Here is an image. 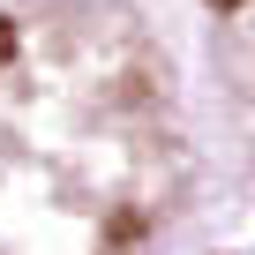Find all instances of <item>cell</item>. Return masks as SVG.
<instances>
[{"mask_svg":"<svg viewBox=\"0 0 255 255\" xmlns=\"http://www.w3.org/2000/svg\"><path fill=\"white\" fill-rule=\"evenodd\" d=\"M203 15H210V68L233 113V135L255 173V0H203Z\"/></svg>","mask_w":255,"mask_h":255,"instance_id":"7a4b0ae2","label":"cell"},{"mask_svg":"<svg viewBox=\"0 0 255 255\" xmlns=\"http://www.w3.org/2000/svg\"><path fill=\"white\" fill-rule=\"evenodd\" d=\"M195 188L173 60L120 0L0 8V255H150Z\"/></svg>","mask_w":255,"mask_h":255,"instance_id":"6da1fadb","label":"cell"}]
</instances>
